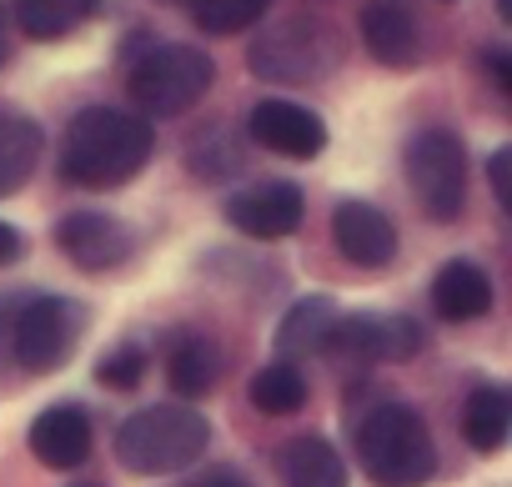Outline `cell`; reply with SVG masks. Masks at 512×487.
<instances>
[{"label": "cell", "instance_id": "obj_10", "mask_svg": "<svg viewBox=\"0 0 512 487\" xmlns=\"http://www.w3.org/2000/svg\"><path fill=\"white\" fill-rule=\"evenodd\" d=\"M56 247L81 267V272H111L131 257V231L106 216V211H71L56 226Z\"/></svg>", "mask_w": 512, "mask_h": 487}, {"label": "cell", "instance_id": "obj_19", "mask_svg": "<svg viewBox=\"0 0 512 487\" xmlns=\"http://www.w3.org/2000/svg\"><path fill=\"white\" fill-rule=\"evenodd\" d=\"M507 427H512V402L502 387H477L467 392V407H462V437L472 452H497L507 442Z\"/></svg>", "mask_w": 512, "mask_h": 487}, {"label": "cell", "instance_id": "obj_30", "mask_svg": "<svg viewBox=\"0 0 512 487\" xmlns=\"http://www.w3.org/2000/svg\"><path fill=\"white\" fill-rule=\"evenodd\" d=\"M71 487H96V482H71Z\"/></svg>", "mask_w": 512, "mask_h": 487}, {"label": "cell", "instance_id": "obj_14", "mask_svg": "<svg viewBox=\"0 0 512 487\" xmlns=\"http://www.w3.org/2000/svg\"><path fill=\"white\" fill-rule=\"evenodd\" d=\"M432 307L442 322H477L492 312V282L477 262L457 257L432 277Z\"/></svg>", "mask_w": 512, "mask_h": 487}, {"label": "cell", "instance_id": "obj_24", "mask_svg": "<svg viewBox=\"0 0 512 487\" xmlns=\"http://www.w3.org/2000/svg\"><path fill=\"white\" fill-rule=\"evenodd\" d=\"M487 176H492V196H497V206H502V211H512V146L492 151Z\"/></svg>", "mask_w": 512, "mask_h": 487}, {"label": "cell", "instance_id": "obj_2", "mask_svg": "<svg viewBox=\"0 0 512 487\" xmlns=\"http://www.w3.org/2000/svg\"><path fill=\"white\" fill-rule=\"evenodd\" d=\"M206 442H211V422L191 402H156L121 422L116 457L126 472L161 477V472H186L206 452Z\"/></svg>", "mask_w": 512, "mask_h": 487}, {"label": "cell", "instance_id": "obj_27", "mask_svg": "<svg viewBox=\"0 0 512 487\" xmlns=\"http://www.w3.org/2000/svg\"><path fill=\"white\" fill-rule=\"evenodd\" d=\"M16 257H21V236L0 221V262H16Z\"/></svg>", "mask_w": 512, "mask_h": 487}, {"label": "cell", "instance_id": "obj_17", "mask_svg": "<svg viewBox=\"0 0 512 487\" xmlns=\"http://www.w3.org/2000/svg\"><path fill=\"white\" fill-rule=\"evenodd\" d=\"M216 372H221V347H216L206 332H181V337L171 342V357H166L171 392H181V397L191 402V397L211 392Z\"/></svg>", "mask_w": 512, "mask_h": 487}, {"label": "cell", "instance_id": "obj_9", "mask_svg": "<svg viewBox=\"0 0 512 487\" xmlns=\"http://www.w3.org/2000/svg\"><path fill=\"white\" fill-rule=\"evenodd\" d=\"M246 131H251L256 146H267V151H277V156H297V161H312V156H322V146H327L322 116L307 111V106H297V101H277V96L251 106Z\"/></svg>", "mask_w": 512, "mask_h": 487}, {"label": "cell", "instance_id": "obj_18", "mask_svg": "<svg viewBox=\"0 0 512 487\" xmlns=\"http://www.w3.org/2000/svg\"><path fill=\"white\" fill-rule=\"evenodd\" d=\"M337 317H342V312H337L332 297H307V302H297V307L287 312L282 332H277V352H287V357L327 352V337H332Z\"/></svg>", "mask_w": 512, "mask_h": 487}, {"label": "cell", "instance_id": "obj_5", "mask_svg": "<svg viewBox=\"0 0 512 487\" xmlns=\"http://www.w3.org/2000/svg\"><path fill=\"white\" fill-rule=\"evenodd\" d=\"M211 76H216V66H211L206 51H196V46H156V51H146L131 66L126 86H131V101L146 116H181V111H191L206 96Z\"/></svg>", "mask_w": 512, "mask_h": 487}, {"label": "cell", "instance_id": "obj_11", "mask_svg": "<svg viewBox=\"0 0 512 487\" xmlns=\"http://www.w3.org/2000/svg\"><path fill=\"white\" fill-rule=\"evenodd\" d=\"M332 241L352 267H387L397 257V226L372 201H337Z\"/></svg>", "mask_w": 512, "mask_h": 487}, {"label": "cell", "instance_id": "obj_29", "mask_svg": "<svg viewBox=\"0 0 512 487\" xmlns=\"http://www.w3.org/2000/svg\"><path fill=\"white\" fill-rule=\"evenodd\" d=\"M497 11H502V21H512V0H497Z\"/></svg>", "mask_w": 512, "mask_h": 487}, {"label": "cell", "instance_id": "obj_16", "mask_svg": "<svg viewBox=\"0 0 512 487\" xmlns=\"http://www.w3.org/2000/svg\"><path fill=\"white\" fill-rule=\"evenodd\" d=\"M41 161V126L21 111L0 106V196H11L31 181Z\"/></svg>", "mask_w": 512, "mask_h": 487}, {"label": "cell", "instance_id": "obj_21", "mask_svg": "<svg viewBox=\"0 0 512 487\" xmlns=\"http://www.w3.org/2000/svg\"><path fill=\"white\" fill-rule=\"evenodd\" d=\"M96 11V0H16V21L31 41H56Z\"/></svg>", "mask_w": 512, "mask_h": 487}, {"label": "cell", "instance_id": "obj_23", "mask_svg": "<svg viewBox=\"0 0 512 487\" xmlns=\"http://www.w3.org/2000/svg\"><path fill=\"white\" fill-rule=\"evenodd\" d=\"M141 377H146V357L141 352H111L101 367H96V382L101 387H111V392H131V387H141Z\"/></svg>", "mask_w": 512, "mask_h": 487}, {"label": "cell", "instance_id": "obj_15", "mask_svg": "<svg viewBox=\"0 0 512 487\" xmlns=\"http://www.w3.org/2000/svg\"><path fill=\"white\" fill-rule=\"evenodd\" d=\"M282 487H347V467L327 437H292L277 457Z\"/></svg>", "mask_w": 512, "mask_h": 487}, {"label": "cell", "instance_id": "obj_20", "mask_svg": "<svg viewBox=\"0 0 512 487\" xmlns=\"http://www.w3.org/2000/svg\"><path fill=\"white\" fill-rule=\"evenodd\" d=\"M251 407L262 417H292L307 407V382L292 362H272L251 377Z\"/></svg>", "mask_w": 512, "mask_h": 487}, {"label": "cell", "instance_id": "obj_13", "mask_svg": "<svg viewBox=\"0 0 512 487\" xmlns=\"http://www.w3.org/2000/svg\"><path fill=\"white\" fill-rule=\"evenodd\" d=\"M31 452L56 467V472H71L91 457V417L86 407L76 402H61V407H46L36 422H31Z\"/></svg>", "mask_w": 512, "mask_h": 487}, {"label": "cell", "instance_id": "obj_1", "mask_svg": "<svg viewBox=\"0 0 512 487\" xmlns=\"http://www.w3.org/2000/svg\"><path fill=\"white\" fill-rule=\"evenodd\" d=\"M156 151V131L146 116L86 106L61 141V171L76 186H121L131 181Z\"/></svg>", "mask_w": 512, "mask_h": 487}, {"label": "cell", "instance_id": "obj_3", "mask_svg": "<svg viewBox=\"0 0 512 487\" xmlns=\"http://www.w3.org/2000/svg\"><path fill=\"white\" fill-rule=\"evenodd\" d=\"M357 462L372 477V487H422L437 472V447L412 407L382 402L357 427Z\"/></svg>", "mask_w": 512, "mask_h": 487}, {"label": "cell", "instance_id": "obj_25", "mask_svg": "<svg viewBox=\"0 0 512 487\" xmlns=\"http://www.w3.org/2000/svg\"><path fill=\"white\" fill-rule=\"evenodd\" d=\"M181 487H251V482L236 477V472H206V477H191V482H181Z\"/></svg>", "mask_w": 512, "mask_h": 487}, {"label": "cell", "instance_id": "obj_6", "mask_svg": "<svg viewBox=\"0 0 512 487\" xmlns=\"http://www.w3.org/2000/svg\"><path fill=\"white\" fill-rule=\"evenodd\" d=\"M81 327H86V312L76 302H66V297H36V302H26L16 312V322H11V352H16L21 372H31V377L56 372L71 357Z\"/></svg>", "mask_w": 512, "mask_h": 487}, {"label": "cell", "instance_id": "obj_22", "mask_svg": "<svg viewBox=\"0 0 512 487\" xmlns=\"http://www.w3.org/2000/svg\"><path fill=\"white\" fill-rule=\"evenodd\" d=\"M272 11V0H196V26L211 36H231L246 31Z\"/></svg>", "mask_w": 512, "mask_h": 487}, {"label": "cell", "instance_id": "obj_7", "mask_svg": "<svg viewBox=\"0 0 512 487\" xmlns=\"http://www.w3.org/2000/svg\"><path fill=\"white\" fill-rule=\"evenodd\" d=\"M327 352L352 362H412L422 352V327L412 317H337Z\"/></svg>", "mask_w": 512, "mask_h": 487}, {"label": "cell", "instance_id": "obj_26", "mask_svg": "<svg viewBox=\"0 0 512 487\" xmlns=\"http://www.w3.org/2000/svg\"><path fill=\"white\" fill-rule=\"evenodd\" d=\"M487 66H492V81H497V91H512V61H507L502 51H492V56H487Z\"/></svg>", "mask_w": 512, "mask_h": 487}, {"label": "cell", "instance_id": "obj_4", "mask_svg": "<svg viewBox=\"0 0 512 487\" xmlns=\"http://www.w3.org/2000/svg\"><path fill=\"white\" fill-rule=\"evenodd\" d=\"M402 166H407L412 196L422 201V211L432 221L462 216V206H467V146L452 131H442V126L417 131L402 151Z\"/></svg>", "mask_w": 512, "mask_h": 487}, {"label": "cell", "instance_id": "obj_8", "mask_svg": "<svg viewBox=\"0 0 512 487\" xmlns=\"http://www.w3.org/2000/svg\"><path fill=\"white\" fill-rule=\"evenodd\" d=\"M307 216V196L292 181H262V186H246L226 201V221L256 241H282L302 226Z\"/></svg>", "mask_w": 512, "mask_h": 487}, {"label": "cell", "instance_id": "obj_12", "mask_svg": "<svg viewBox=\"0 0 512 487\" xmlns=\"http://www.w3.org/2000/svg\"><path fill=\"white\" fill-rule=\"evenodd\" d=\"M362 41L382 66H417L422 61V26L407 0H367L362 6Z\"/></svg>", "mask_w": 512, "mask_h": 487}, {"label": "cell", "instance_id": "obj_28", "mask_svg": "<svg viewBox=\"0 0 512 487\" xmlns=\"http://www.w3.org/2000/svg\"><path fill=\"white\" fill-rule=\"evenodd\" d=\"M0 66H6V6H0Z\"/></svg>", "mask_w": 512, "mask_h": 487}]
</instances>
